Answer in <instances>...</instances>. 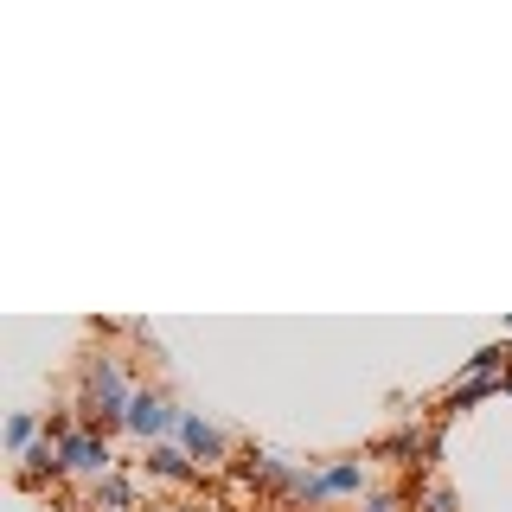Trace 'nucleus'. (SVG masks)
Listing matches in <instances>:
<instances>
[{
	"label": "nucleus",
	"mask_w": 512,
	"mask_h": 512,
	"mask_svg": "<svg viewBox=\"0 0 512 512\" xmlns=\"http://www.w3.org/2000/svg\"><path fill=\"white\" fill-rule=\"evenodd\" d=\"M128 404H135V391L122 384V365L109 359V352H90V365H84V416L122 429L128 423Z\"/></svg>",
	"instance_id": "nucleus-1"
},
{
	"label": "nucleus",
	"mask_w": 512,
	"mask_h": 512,
	"mask_svg": "<svg viewBox=\"0 0 512 512\" xmlns=\"http://www.w3.org/2000/svg\"><path fill=\"white\" fill-rule=\"evenodd\" d=\"M359 487H365V461L359 455H340V461H327V468H301V480H295L288 500L320 506V500H346V493H359Z\"/></svg>",
	"instance_id": "nucleus-2"
},
{
	"label": "nucleus",
	"mask_w": 512,
	"mask_h": 512,
	"mask_svg": "<svg viewBox=\"0 0 512 512\" xmlns=\"http://www.w3.org/2000/svg\"><path fill=\"white\" fill-rule=\"evenodd\" d=\"M180 416H186V410H173L160 391H135V404H128V423H122V429L154 448L160 436H167V429H180Z\"/></svg>",
	"instance_id": "nucleus-3"
},
{
	"label": "nucleus",
	"mask_w": 512,
	"mask_h": 512,
	"mask_svg": "<svg viewBox=\"0 0 512 512\" xmlns=\"http://www.w3.org/2000/svg\"><path fill=\"white\" fill-rule=\"evenodd\" d=\"M64 468L71 474H90V480H109V442L96 429H64Z\"/></svg>",
	"instance_id": "nucleus-4"
},
{
	"label": "nucleus",
	"mask_w": 512,
	"mask_h": 512,
	"mask_svg": "<svg viewBox=\"0 0 512 512\" xmlns=\"http://www.w3.org/2000/svg\"><path fill=\"white\" fill-rule=\"evenodd\" d=\"M180 448H186L192 461H199V468H218V461L231 455V442H224V429H212L205 416H192V410L180 416Z\"/></svg>",
	"instance_id": "nucleus-5"
},
{
	"label": "nucleus",
	"mask_w": 512,
	"mask_h": 512,
	"mask_svg": "<svg viewBox=\"0 0 512 512\" xmlns=\"http://www.w3.org/2000/svg\"><path fill=\"white\" fill-rule=\"evenodd\" d=\"M20 461H26V487H39L45 474H58V468H64V442H52V436H45V442H32Z\"/></svg>",
	"instance_id": "nucleus-6"
},
{
	"label": "nucleus",
	"mask_w": 512,
	"mask_h": 512,
	"mask_svg": "<svg viewBox=\"0 0 512 512\" xmlns=\"http://www.w3.org/2000/svg\"><path fill=\"white\" fill-rule=\"evenodd\" d=\"M148 474H160V480H192V455H186V448H173V442H154L148 448Z\"/></svg>",
	"instance_id": "nucleus-7"
},
{
	"label": "nucleus",
	"mask_w": 512,
	"mask_h": 512,
	"mask_svg": "<svg viewBox=\"0 0 512 512\" xmlns=\"http://www.w3.org/2000/svg\"><path fill=\"white\" fill-rule=\"evenodd\" d=\"M96 512H135V487H128L122 474L96 480Z\"/></svg>",
	"instance_id": "nucleus-8"
},
{
	"label": "nucleus",
	"mask_w": 512,
	"mask_h": 512,
	"mask_svg": "<svg viewBox=\"0 0 512 512\" xmlns=\"http://www.w3.org/2000/svg\"><path fill=\"white\" fill-rule=\"evenodd\" d=\"M7 442H13V448H20V455H26V448L39 442V416H26V410H20V416H13V423H7Z\"/></svg>",
	"instance_id": "nucleus-9"
},
{
	"label": "nucleus",
	"mask_w": 512,
	"mask_h": 512,
	"mask_svg": "<svg viewBox=\"0 0 512 512\" xmlns=\"http://www.w3.org/2000/svg\"><path fill=\"white\" fill-rule=\"evenodd\" d=\"M423 506H429V512H455V493H448V487H436V493H429Z\"/></svg>",
	"instance_id": "nucleus-10"
},
{
	"label": "nucleus",
	"mask_w": 512,
	"mask_h": 512,
	"mask_svg": "<svg viewBox=\"0 0 512 512\" xmlns=\"http://www.w3.org/2000/svg\"><path fill=\"white\" fill-rule=\"evenodd\" d=\"M365 512H404V500H397V493H378V500H365Z\"/></svg>",
	"instance_id": "nucleus-11"
}]
</instances>
